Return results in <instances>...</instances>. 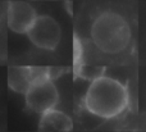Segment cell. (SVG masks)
<instances>
[{"instance_id":"1","label":"cell","mask_w":146,"mask_h":132,"mask_svg":"<svg viewBox=\"0 0 146 132\" xmlns=\"http://www.w3.org/2000/svg\"><path fill=\"white\" fill-rule=\"evenodd\" d=\"M128 104L129 94L126 85L104 74L91 81L83 99L85 109L101 119L117 118L127 109Z\"/></svg>"},{"instance_id":"2","label":"cell","mask_w":146,"mask_h":132,"mask_svg":"<svg viewBox=\"0 0 146 132\" xmlns=\"http://www.w3.org/2000/svg\"><path fill=\"white\" fill-rule=\"evenodd\" d=\"M90 36L98 50L114 55L128 48L132 40V30L121 13L104 10L94 18Z\"/></svg>"},{"instance_id":"3","label":"cell","mask_w":146,"mask_h":132,"mask_svg":"<svg viewBox=\"0 0 146 132\" xmlns=\"http://www.w3.org/2000/svg\"><path fill=\"white\" fill-rule=\"evenodd\" d=\"M25 100L28 109L37 114L55 108L59 103V91L51 80V74H44L36 78L26 91Z\"/></svg>"},{"instance_id":"4","label":"cell","mask_w":146,"mask_h":132,"mask_svg":"<svg viewBox=\"0 0 146 132\" xmlns=\"http://www.w3.org/2000/svg\"><path fill=\"white\" fill-rule=\"evenodd\" d=\"M26 35L36 48L53 51L60 42L62 28L55 18L48 14H42L37 15Z\"/></svg>"},{"instance_id":"5","label":"cell","mask_w":146,"mask_h":132,"mask_svg":"<svg viewBox=\"0 0 146 132\" xmlns=\"http://www.w3.org/2000/svg\"><path fill=\"white\" fill-rule=\"evenodd\" d=\"M7 25L12 32L26 35L37 18L36 9L26 1L13 0L7 4Z\"/></svg>"},{"instance_id":"6","label":"cell","mask_w":146,"mask_h":132,"mask_svg":"<svg viewBox=\"0 0 146 132\" xmlns=\"http://www.w3.org/2000/svg\"><path fill=\"white\" fill-rule=\"evenodd\" d=\"M44 74H50L49 68L27 66H12L8 68V85L9 89L18 94H26L30 85Z\"/></svg>"},{"instance_id":"7","label":"cell","mask_w":146,"mask_h":132,"mask_svg":"<svg viewBox=\"0 0 146 132\" xmlns=\"http://www.w3.org/2000/svg\"><path fill=\"white\" fill-rule=\"evenodd\" d=\"M38 130L42 132H69L73 130V122L68 114L53 108L40 114Z\"/></svg>"},{"instance_id":"8","label":"cell","mask_w":146,"mask_h":132,"mask_svg":"<svg viewBox=\"0 0 146 132\" xmlns=\"http://www.w3.org/2000/svg\"><path fill=\"white\" fill-rule=\"evenodd\" d=\"M32 1H53V0H32Z\"/></svg>"}]
</instances>
